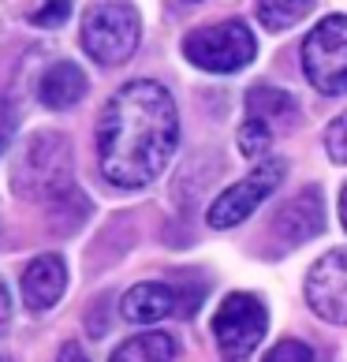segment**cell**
<instances>
[{"instance_id":"30bf717a","label":"cell","mask_w":347,"mask_h":362,"mask_svg":"<svg viewBox=\"0 0 347 362\" xmlns=\"http://www.w3.org/2000/svg\"><path fill=\"white\" fill-rule=\"evenodd\" d=\"M19 288H23L26 310H34V314L52 310L64 299V288H68V265H64L60 254H37L23 269Z\"/></svg>"},{"instance_id":"ffe728a7","label":"cell","mask_w":347,"mask_h":362,"mask_svg":"<svg viewBox=\"0 0 347 362\" xmlns=\"http://www.w3.org/2000/svg\"><path fill=\"white\" fill-rule=\"evenodd\" d=\"M16 124H19V116H16V105H11L4 93H0V153L11 146V135H16Z\"/></svg>"},{"instance_id":"5b68a950","label":"cell","mask_w":347,"mask_h":362,"mask_svg":"<svg viewBox=\"0 0 347 362\" xmlns=\"http://www.w3.org/2000/svg\"><path fill=\"white\" fill-rule=\"evenodd\" d=\"M302 75L325 98L347 93V16H329L306 34Z\"/></svg>"},{"instance_id":"9c48e42d","label":"cell","mask_w":347,"mask_h":362,"mask_svg":"<svg viewBox=\"0 0 347 362\" xmlns=\"http://www.w3.org/2000/svg\"><path fill=\"white\" fill-rule=\"evenodd\" d=\"M322 228H325L322 191H317V187H302V191L291 198V202H284V209L273 217V239L284 250H291V247H302L306 239H314Z\"/></svg>"},{"instance_id":"cb8c5ba5","label":"cell","mask_w":347,"mask_h":362,"mask_svg":"<svg viewBox=\"0 0 347 362\" xmlns=\"http://www.w3.org/2000/svg\"><path fill=\"white\" fill-rule=\"evenodd\" d=\"M0 362H16V358H8V355H0Z\"/></svg>"},{"instance_id":"d4e9b609","label":"cell","mask_w":347,"mask_h":362,"mask_svg":"<svg viewBox=\"0 0 347 362\" xmlns=\"http://www.w3.org/2000/svg\"><path fill=\"white\" fill-rule=\"evenodd\" d=\"M191 4H194V0H191Z\"/></svg>"},{"instance_id":"7a4b0ae2","label":"cell","mask_w":347,"mask_h":362,"mask_svg":"<svg viewBox=\"0 0 347 362\" xmlns=\"http://www.w3.org/2000/svg\"><path fill=\"white\" fill-rule=\"evenodd\" d=\"M11 183L23 198L34 202H57V198L75 191L71 180V146L57 131H37V135L23 146V153L16 160Z\"/></svg>"},{"instance_id":"6da1fadb","label":"cell","mask_w":347,"mask_h":362,"mask_svg":"<svg viewBox=\"0 0 347 362\" xmlns=\"http://www.w3.org/2000/svg\"><path fill=\"white\" fill-rule=\"evenodd\" d=\"M180 146V112L172 93L153 78L119 86L98 119V165L119 191L150 187Z\"/></svg>"},{"instance_id":"8fae6325","label":"cell","mask_w":347,"mask_h":362,"mask_svg":"<svg viewBox=\"0 0 347 362\" xmlns=\"http://www.w3.org/2000/svg\"><path fill=\"white\" fill-rule=\"evenodd\" d=\"M176 310H180V291L172 284H165V280L135 284L124 295V303H119V314H124L131 325H153V321H165Z\"/></svg>"},{"instance_id":"9a60e30c","label":"cell","mask_w":347,"mask_h":362,"mask_svg":"<svg viewBox=\"0 0 347 362\" xmlns=\"http://www.w3.org/2000/svg\"><path fill=\"white\" fill-rule=\"evenodd\" d=\"M314 11V0H258V23L269 30H288Z\"/></svg>"},{"instance_id":"5bb4252c","label":"cell","mask_w":347,"mask_h":362,"mask_svg":"<svg viewBox=\"0 0 347 362\" xmlns=\"http://www.w3.org/2000/svg\"><path fill=\"white\" fill-rule=\"evenodd\" d=\"M176 358V340L168 332H139V337L124 340L112 351L109 362H172Z\"/></svg>"},{"instance_id":"7402d4cb","label":"cell","mask_w":347,"mask_h":362,"mask_svg":"<svg viewBox=\"0 0 347 362\" xmlns=\"http://www.w3.org/2000/svg\"><path fill=\"white\" fill-rule=\"evenodd\" d=\"M57 362H90V355H83V347L78 344H64V351Z\"/></svg>"},{"instance_id":"603a6c76","label":"cell","mask_w":347,"mask_h":362,"mask_svg":"<svg viewBox=\"0 0 347 362\" xmlns=\"http://www.w3.org/2000/svg\"><path fill=\"white\" fill-rule=\"evenodd\" d=\"M340 221H343V228H347V187H343V194H340Z\"/></svg>"},{"instance_id":"7c38bea8","label":"cell","mask_w":347,"mask_h":362,"mask_svg":"<svg viewBox=\"0 0 347 362\" xmlns=\"http://www.w3.org/2000/svg\"><path fill=\"white\" fill-rule=\"evenodd\" d=\"M83 98H86V71L71 60L49 64L42 71V78H37V101L52 112L71 109V105H78Z\"/></svg>"},{"instance_id":"d6986e66","label":"cell","mask_w":347,"mask_h":362,"mask_svg":"<svg viewBox=\"0 0 347 362\" xmlns=\"http://www.w3.org/2000/svg\"><path fill=\"white\" fill-rule=\"evenodd\" d=\"M325 150L336 165H347V112H340L325 131Z\"/></svg>"},{"instance_id":"e0dca14e","label":"cell","mask_w":347,"mask_h":362,"mask_svg":"<svg viewBox=\"0 0 347 362\" xmlns=\"http://www.w3.org/2000/svg\"><path fill=\"white\" fill-rule=\"evenodd\" d=\"M261 362H325V358L317 355L310 344H302V340H280Z\"/></svg>"},{"instance_id":"3957f363","label":"cell","mask_w":347,"mask_h":362,"mask_svg":"<svg viewBox=\"0 0 347 362\" xmlns=\"http://www.w3.org/2000/svg\"><path fill=\"white\" fill-rule=\"evenodd\" d=\"M142 42V19L131 0H93L83 16V49L101 68H119Z\"/></svg>"},{"instance_id":"52a82bcc","label":"cell","mask_w":347,"mask_h":362,"mask_svg":"<svg viewBox=\"0 0 347 362\" xmlns=\"http://www.w3.org/2000/svg\"><path fill=\"white\" fill-rule=\"evenodd\" d=\"M284 172H288V165L284 160H261V165L250 172V176H243L239 183H232L228 191H224L217 202L209 206V228H235V224H243L250 213H254L265 198H269L280 183H284Z\"/></svg>"},{"instance_id":"4fadbf2b","label":"cell","mask_w":347,"mask_h":362,"mask_svg":"<svg viewBox=\"0 0 347 362\" xmlns=\"http://www.w3.org/2000/svg\"><path fill=\"white\" fill-rule=\"evenodd\" d=\"M247 116L269 124L276 135H280V131H291V127L299 124V101L291 98L288 90L261 83V86H254V90L247 93Z\"/></svg>"},{"instance_id":"ac0fdd59","label":"cell","mask_w":347,"mask_h":362,"mask_svg":"<svg viewBox=\"0 0 347 362\" xmlns=\"http://www.w3.org/2000/svg\"><path fill=\"white\" fill-rule=\"evenodd\" d=\"M68 16H71V0H42V4L30 11V23L49 30V26H60Z\"/></svg>"},{"instance_id":"277c9868","label":"cell","mask_w":347,"mask_h":362,"mask_svg":"<svg viewBox=\"0 0 347 362\" xmlns=\"http://www.w3.org/2000/svg\"><path fill=\"white\" fill-rule=\"evenodd\" d=\"M254 52H258L254 34H250V26L239 23V19L194 26V30L183 37V57L209 75L243 71L247 64L254 60Z\"/></svg>"},{"instance_id":"2e32d148","label":"cell","mask_w":347,"mask_h":362,"mask_svg":"<svg viewBox=\"0 0 347 362\" xmlns=\"http://www.w3.org/2000/svg\"><path fill=\"white\" fill-rule=\"evenodd\" d=\"M273 139H276V131L269 124L247 116L243 127H239V153H243V157H265L273 150Z\"/></svg>"},{"instance_id":"8992f818","label":"cell","mask_w":347,"mask_h":362,"mask_svg":"<svg viewBox=\"0 0 347 362\" xmlns=\"http://www.w3.org/2000/svg\"><path fill=\"white\" fill-rule=\"evenodd\" d=\"M265 329H269V310L250 291L224 295V303L213 314V340H217L220 355L232 362H243L247 355H254V347L265 340Z\"/></svg>"},{"instance_id":"44dd1931","label":"cell","mask_w":347,"mask_h":362,"mask_svg":"<svg viewBox=\"0 0 347 362\" xmlns=\"http://www.w3.org/2000/svg\"><path fill=\"white\" fill-rule=\"evenodd\" d=\"M8 325H11V295H8V284L0 280V337L8 332Z\"/></svg>"},{"instance_id":"ba28073f","label":"cell","mask_w":347,"mask_h":362,"mask_svg":"<svg viewBox=\"0 0 347 362\" xmlns=\"http://www.w3.org/2000/svg\"><path fill=\"white\" fill-rule=\"evenodd\" d=\"M306 303L329 325H347V247H336L306 273Z\"/></svg>"}]
</instances>
